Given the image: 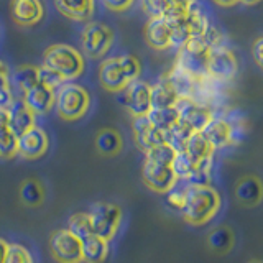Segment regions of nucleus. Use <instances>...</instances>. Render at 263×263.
I'll return each instance as SVG.
<instances>
[{"mask_svg": "<svg viewBox=\"0 0 263 263\" xmlns=\"http://www.w3.org/2000/svg\"><path fill=\"white\" fill-rule=\"evenodd\" d=\"M68 230H69L71 234L76 235L79 240L89 237L90 234H92V229H90L87 214L86 212H76V214H72V216L69 217V222H68Z\"/></svg>", "mask_w": 263, "mask_h": 263, "instance_id": "34", "label": "nucleus"}, {"mask_svg": "<svg viewBox=\"0 0 263 263\" xmlns=\"http://www.w3.org/2000/svg\"><path fill=\"white\" fill-rule=\"evenodd\" d=\"M36 125V115L33 114L27 105L23 104L22 99H18L8 107V132L18 138L25 132H28Z\"/></svg>", "mask_w": 263, "mask_h": 263, "instance_id": "17", "label": "nucleus"}, {"mask_svg": "<svg viewBox=\"0 0 263 263\" xmlns=\"http://www.w3.org/2000/svg\"><path fill=\"white\" fill-rule=\"evenodd\" d=\"M202 36L211 49L219 45H224V33H222L217 27H214V25H211V27L202 33Z\"/></svg>", "mask_w": 263, "mask_h": 263, "instance_id": "44", "label": "nucleus"}, {"mask_svg": "<svg viewBox=\"0 0 263 263\" xmlns=\"http://www.w3.org/2000/svg\"><path fill=\"white\" fill-rule=\"evenodd\" d=\"M60 119L66 122L81 120L90 109V94L79 82L66 81L54 90V107Z\"/></svg>", "mask_w": 263, "mask_h": 263, "instance_id": "2", "label": "nucleus"}, {"mask_svg": "<svg viewBox=\"0 0 263 263\" xmlns=\"http://www.w3.org/2000/svg\"><path fill=\"white\" fill-rule=\"evenodd\" d=\"M260 0H238V4H243V5H257Z\"/></svg>", "mask_w": 263, "mask_h": 263, "instance_id": "53", "label": "nucleus"}, {"mask_svg": "<svg viewBox=\"0 0 263 263\" xmlns=\"http://www.w3.org/2000/svg\"><path fill=\"white\" fill-rule=\"evenodd\" d=\"M212 2L219 7H234L238 4V0H212Z\"/></svg>", "mask_w": 263, "mask_h": 263, "instance_id": "52", "label": "nucleus"}, {"mask_svg": "<svg viewBox=\"0 0 263 263\" xmlns=\"http://www.w3.org/2000/svg\"><path fill=\"white\" fill-rule=\"evenodd\" d=\"M117 58H119V63H120L123 74H125V78H127L128 82L140 79V74H142V63H140L135 56L122 54V56H117Z\"/></svg>", "mask_w": 263, "mask_h": 263, "instance_id": "37", "label": "nucleus"}, {"mask_svg": "<svg viewBox=\"0 0 263 263\" xmlns=\"http://www.w3.org/2000/svg\"><path fill=\"white\" fill-rule=\"evenodd\" d=\"M146 119L155 128L164 132L171 125H175L179 120V115L176 107H164V109H150L146 114Z\"/></svg>", "mask_w": 263, "mask_h": 263, "instance_id": "29", "label": "nucleus"}, {"mask_svg": "<svg viewBox=\"0 0 263 263\" xmlns=\"http://www.w3.org/2000/svg\"><path fill=\"white\" fill-rule=\"evenodd\" d=\"M145 41L155 51H166L171 48L170 27L163 18H148L145 25Z\"/></svg>", "mask_w": 263, "mask_h": 263, "instance_id": "19", "label": "nucleus"}, {"mask_svg": "<svg viewBox=\"0 0 263 263\" xmlns=\"http://www.w3.org/2000/svg\"><path fill=\"white\" fill-rule=\"evenodd\" d=\"M184 153L191 158L194 163L199 161L202 158H208V156H214V150L212 146L209 145L208 140L204 138V135L201 132H193V135L189 137Z\"/></svg>", "mask_w": 263, "mask_h": 263, "instance_id": "27", "label": "nucleus"}, {"mask_svg": "<svg viewBox=\"0 0 263 263\" xmlns=\"http://www.w3.org/2000/svg\"><path fill=\"white\" fill-rule=\"evenodd\" d=\"M186 15H187V8L186 7L168 4L166 10H164L161 18L168 23V27H171V25H176L179 22H184L186 20Z\"/></svg>", "mask_w": 263, "mask_h": 263, "instance_id": "43", "label": "nucleus"}, {"mask_svg": "<svg viewBox=\"0 0 263 263\" xmlns=\"http://www.w3.org/2000/svg\"><path fill=\"white\" fill-rule=\"evenodd\" d=\"M170 166H171V171L175 173L176 179L178 181H184V183H186V181L193 176L196 163L191 158H189V156L184 152H181V153L175 155V158H173Z\"/></svg>", "mask_w": 263, "mask_h": 263, "instance_id": "32", "label": "nucleus"}, {"mask_svg": "<svg viewBox=\"0 0 263 263\" xmlns=\"http://www.w3.org/2000/svg\"><path fill=\"white\" fill-rule=\"evenodd\" d=\"M87 214L89 224L92 229V234L112 240L115 234L119 232L120 222H122V209L117 204L112 202H96L90 205Z\"/></svg>", "mask_w": 263, "mask_h": 263, "instance_id": "5", "label": "nucleus"}, {"mask_svg": "<svg viewBox=\"0 0 263 263\" xmlns=\"http://www.w3.org/2000/svg\"><path fill=\"white\" fill-rule=\"evenodd\" d=\"M238 74V60L234 49H230L226 43L212 48L204 60V76L220 82H230Z\"/></svg>", "mask_w": 263, "mask_h": 263, "instance_id": "4", "label": "nucleus"}, {"mask_svg": "<svg viewBox=\"0 0 263 263\" xmlns=\"http://www.w3.org/2000/svg\"><path fill=\"white\" fill-rule=\"evenodd\" d=\"M163 76L166 78V81L171 84L178 97H189V99L193 97L197 81L201 78V76H194L193 72H189L178 63L173 64V68L166 74H163Z\"/></svg>", "mask_w": 263, "mask_h": 263, "instance_id": "18", "label": "nucleus"}, {"mask_svg": "<svg viewBox=\"0 0 263 263\" xmlns=\"http://www.w3.org/2000/svg\"><path fill=\"white\" fill-rule=\"evenodd\" d=\"M4 263H35L30 250L22 243H8Z\"/></svg>", "mask_w": 263, "mask_h": 263, "instance_id": "36", "label": "nucleus"}, {"mask_svg": "<svg viewBox=\"0 0 263 263\" xmlns=\"http://www.w3.org/2000/svg\"><path fill=\"white\" fill-rule=\"evenodd\" d=\"M49 250L58 263H82L81 240L68 229L56 230L51 235Z\"/></svg>", "mask_w": 263, "mask_h": 263, "instance_id": "8", "label": "nucleus"}, {"mask_svg": "<svg viewBox=\"0 0 263 263\" xmlns=\"http://www.w3.org/2000/svg\"><path fill=\"white\" fill-rule=\"evenodd\" d=\"M4 87H10V69L5 63L0 61V89Z\"/></svg>", "mask_w": 263, "mask_h": 263, "instance_id": "48", "label": "nucleus"}, {"mask_svg": "<svg viewBox=\"0 0 263 263\" xmlns=\"http://www.w3.org/2000/svg\"><path fill=\"white\" fill-rule=\"evenodd\" d=\"M186 25L189 28V33H191V36H196V35H202V33L208 30L212 23L209 20L208 13H205L197 4H194L187 8Z\"/></svg>", "mask_w": 263, "mask_h": 263, "instance_id": "31", "label": "nucleus"}, {"mask_svg": "<svg viewBox=\"0 0 263 263\" xmlns=\"http://www.w3.org/2000/svg\"><path fill=\"white\" fill-rule=\"evenodd\" d=\"M140 7L148 18H161L168 2L166 0H140Z\"/></svg>", "mask_w": 263, "mask_h": 263, "instance_id": "41", "label": "nucleus"}, {"mask_svg": "<svg viewBox=\"0 0 263 263\" xmlns=\"http://www.w3.org/2000/svg\"><path fill=\"white\" fill-rule=\"evenodd\" d=\"M8 130V109H0V132Z\"/></svg>", "mask_w": 263, "mask_h": 263, "instance_id": "49", "label": "nucleus"}, {"mask_svg": "<svg viewBox=\"0 0 263 263\" xmlns=\"http://www.w3.org/2000/svg\"><path fill=\"white\" fill-rule=\"evenodd\" d=\"M20 199L30 208H38L45 201V187L36 179H27L20 186Z\"/></svg>", "mask_w": 263, "mask_h": 263, "instance_id": "28", "label": "nucleus"}, {"mask_svg": "<svg viewBox=\"0 0 263 263\" xmlns=\"http://www.w3.org/2000/svg\"><path fill=\"white\" fill-rule=\"evenodd\" d=\"M235 197L243 205H257L261 197V184L257 176H243L235 184Z\"/></svg>", "mask_w": 263, "mask_h": 263, "instance_id": "23", "label": "nucleus"}, {"mask_svg": "<svg viewBox=\"0 0 263 263\" xmlns=\"http://www.w3.org/2000/svg\"><path fill=\"white\" fill-rule=\"evenodd\" d=\"M35 84H38V66L22 64L10 72V86L16 87L22 94Z\"/></svg>", "mask_w": 263, "mask_h": 263, "instance_id": "25", "label": "nucleus"}, {"mask_svg": "<svg viewBox=\"0 0 263 263\" xmlns=\"http://www.w3.org/2000/svg\"><path fill=\"white\" fill-rule=\"evenodd\" d=\"M12 18L20 27H35L45 18V7L41 0H12Z\"/></svg>", "mask_w": 263, "mask_h": 263, "instance_id": "13", "label": "nucleus"}, {"mask_svg": "<svg viewBox=\"0 0 263 263\" xmlns=\"http://www.w3.org/2000/svg\"><path fill=\"white\" fill-rule=\"evenodd\" d=\"M82 261L86 263H104L109 257V240L90 234L81 240Z\"/></svg>", "mask_w": 263, "mask_h": 263, "instance_id": "21", "label": "nucleus"}, {"mask_svg": "<svg viewBox=\"0 0 263 263\" xmlns=\"http://www.w3.org/2000/svg\"><path fill=\"white\" fill-rule=\"evenodd\" d=\"M13 102H15V96L12 86L0 89V109H8Z\"/></svg>", "mask_w": 263, "mask_h": 263, "instance_id": "46", "label": "nucleus"}, {"mask_svg": "<svg viewBox=\"0 0 263 263\" xmlns=\"http://www.w3.org/2000/svg\"><path fill=\"white\" fill-rule=\"evenodd\" d=\"M178 96L173 90L166 78L161 76L155 84H150V104L152 109H164V107H175Z\"/></svg>", "mask_w": 263, "mask_h": 263, "instance_id": "22", "label": "nucleus"}, {"mask_svg": "<svg viewBox=\"0 0 263 263\" xmlns=\"http://www.w3.org/2000/svg\"><path fill=\"white\" fill-rule=\"evenodd\" d=\"M16 156V137L12 132H0V158L10 160Z\"/></svg>", "mask_w": 263, "mask_h": 263, "instance_id": "39", "label": "nucleus"}, {"mask_svg": "<svg viewBox=\"0 0 263 263\" xmlns=\"http://www.w3.org/2000/svg\"><path fill=\"white\" fill-rule=\"evenodd\" d=\"M142 176H143V183L150 187L152 191L163 193V194L168 193L171 187H175L179 183L175 176V173L171 171V166L146 161V160L142 168Z\"/></svg>", "mask_w": 263, "mask_h": 263, "instance_id": "11", "label": "nucleus"}, {"mask_svg": "<svg viewBox=\"0 0 263 263\" xmlns=\"http://www.w3.org/2000/svg\"><path fill=\"white\" fill-rule=\"evenodd\" d=\"M168 4H173V5H181V7H186L189 8L191 5H194L197 0H166Z\"/></svg>", "mask_w": 263, "mask_h": 263, "instance_id": "50", "label": "nucleus"}, {"mask_svg": "<svg viewBox=\"0 0 263 263\" xmlns=\"http://www.w3.org/2000/svg\"><path fill=\"white\" fill-rule=\"evenodd\" d=\"M38 82H40V84L46 86V87H49V89L56 90L66 81L56 71L49 69V68H46V66L41 64V66H38Z\"/></svg>", "mask_w": 263, "mask_h": 263, "instance_id": "40", "label": "nucleus"}, {"mask_svg": "<svg viewBox=\"0 0 263 263\" xmlns=\"http://www.w3.org/2000/svg\"><path fill=\"white\" fill-rule=\"evenodd\" d=\"M176 152L166 143H161V145H156L153 148H150L148 152H145V160L146 161H153V163H158V164H166L170 166L173 158H175Z\"/></svg>", "mask_w": 263, "mask_h": 263, "instance_id": "35", "label": "nucleus"}, {"mask_svg": "<svg viewBox=\"0 0 263 263\" xmlns=\"http://www.w3.org/2000/svg\"><path fill=\"white\" fill-rule=\"evenodd\" d=\"M105 8L112 12H127L135 4V0H101Z\"/></svg>", "mask_w": 263, "mask_h": 263, "instance_id": "45", "label": "nucleus"}, {"mask_svg": "<svg viewBox=\"0 0 263 263\" xmlns=\"http://www.w3.org/2000/svg\"><path fill=\"white\" fill-rule=\"evenodd\" d=\"M204 138L208 140L209 145L212 146V150H222V148H227L229 145L235 143V127L234 123L224 119V117H216L205 125V128L201 132Z\"/></svg>", "mask_w": 263, "mask_h": 263, "instance_id": "12", "label": "nucleus"}, {"mask_svg": "<svg viewBox=\"0 0 263 263\" xmlns=\"http://www.w3.org/2000/svg\"><path fill=\"white\" fill-rule=\"evenodd\" d=\"M261 49H263V38L258 36L257 40H255L253 46H252L253 60H255V63H257L258 68H261V66H263V54H261Z\"/></svg>", "mask_w": 263, "mask_h": 263, "instance_id": "47", "label": "nucleus"}, {"mask_svg": "<svg viewBox=\"0 0 263 263\" xmlns=\"http://www.w3.org/2000/svg\"><path fill=\"white\" fill-rule=\"evenodd\" d=\"M117 101L132 114V117L146 115L152 109L150 104V84L142 79L128 82L122 90L117 92Z\"/></svg>", "mask_w": 263, "mask_h": 263, "instance_id": "7", "label": "nucleus"}, {"mask_svg": "<svg viewBox=\"0 0 263 263\" xmlns=\"http://www.w3.org/2000/svg\"><path fill=\"white\" fill-rule=\"evenodd\" d=\"M99 82L105 90L115 94L128 84L117 56L105 58L101 63V66H99Z\"/></svg>", "mask_w": 263, "mask_h": 263, "instance_id": "15", "label": "nucleus"}, {"mask_svg": "<svg viewBox=\"0 0 263 263\" xmlns=\"http://www.w3.org/2000/svg\"><path fill=\"white\" fill-rule=\"evenodd\" d=\"M179 51H183L186 56L193 58L196 61H202L205 60V56L211 51L209 45L205 43V40L202 35H196V36H189V40L184 43V46L179 49Z\"/></svg>", "mask_w": 263, "mask_h": 263, "instance_id": "33", "label": "nucleus"}, {"mask_svg": "<svg viewBox=\"0 0 263 263\" xmlns=\"http://www.w3.org/2000/svg\"><path fill=\"white\" fill-rule=\"evenodd\" d=\"M250 263H260L258 260H253V261H250Z\"/></svg>", "mask_w": 263, "mask_h": 263, "instance_id": "54", "label": "nucleus"}, {"mask_svg": "<svg viewBox=\"0 0 263 263\" xmlns=\"http://www.w3.org/2000/svg\"><path fill=\"white\" fill-rule=\"evenodd\" d=\"M54 7L74 22H87L96 10L94 0H54Z\"/></svg>", "mask_w": 263, "mask_h": 263, "instance_id": "20", "label": "nucleus"}, {"mask_svg": "<svg viewBox=\"0 0 263 263\" xmlns=\"http://www.w3.org/2000/svg\"><path fill=\"white\" fill-rule=\"evenodd\" d=\"M43 66L56 71L64 81H74L82 76L86 69V61L79 49L64 43H58L45 49Z\"/></svg>", "mask_w": 263, "mask_h": 263, "instance_id": "3", "label": "nucleus"}, {"mask_svg": "<svg viewBox=\"0 0 263 263\" xmlns=\"http://www.w3.org/2000/svg\"><path fill=\"white\" fill-rule=\"evenodd\" d=\"M114 31L102 22H89L81 33V48L90 60H101L110 51Z\"/></svg>", "mask_w": 263, "mask_h": 263, "instance_id": "6", "label": "nucleus"}, {"mask_svg": "<svg viewBox=\"0 0 263 263\" xmlns=\"http://www.w3.org/2000/svg\"><path fill=\"white\" fill-rule=\"evenodd\" d=\"M189 36H191V33H189L186 20L179 22L176 25H171V27H170V43H171V48L181 49V48L184 46L186 41L189 40Z\"/></svg>", "mask_w": 263, "mask_h": 263, "instance_id": "38", "label": "nucleus"}, {"mask_svg": "<svg viewBox=\"0 0 263 263\" xmlns=\"http://www.w3.org/2000/svg\"><path fill=\"white\" fill-rule=\"evenodd\" d=\"M22 101L36 117L38 115H46L54 107V90L38 82L28 90H25L22 94Z\"/></svg>", "mask_w": 263, "mask_h": 263, "instance_id": "14", "label": "nucleus"}, {"mask_svg": "<svg viewBox=\"0 0 263 263\" xmlns=\"http://www.w3.org/2000/svg\"><path fill=\"white\" fill-rule=\"evenodd\" d=\"M209 247L217 253H227L234 247V234L232 230L226 226H219L214 230H211V234L208 237Z\"/></svg>", "mask_w": 263, "mask_h": 263, "instance_id": "30", "label": "nucleus"}, {"mask_svg": "<svg viewBox=\"0 0 263 263\" xmlns=\"http://www.w3.org/2000/svg\"><path fill=\"white\" fill-rule=\"evenodd\" d=\"M220 196L211 184H186V202L183 217L191 226H204L211 222L220 209Z\"/></svg>", "mask_w": 263, "mask_h": 263, "instance_id": "1", "label": "nucleus"}, {"mask_svg": "<svg viewBox=\"0 0 263 263\" xmlns=\"http://www.w3.org/2000/svg\"><path fill=\"white\" fill-rule=\"evenodd\" d=\"M166 194V204L168 208L175 209V211H183L184 202H186V186L184 187H178V184L175 187H171Z\"/></svg>", "mask_w": 263, "mask_h": 263, "instance_id": "42", "label": "nucleus"}, {"mask_svg": "<svg viewBox=\"0 0 263 263\" xmlns=\"http://www.w3.org/2000/svg\"><path fill=\"white\" fill-rule=\"evenodd\" d=\"M7 249H8V242H5L4 238H0V263H4L5 260Z\"/></svg>", "mask_w": 263, "mask_h": 263, "instance_id": "51", "label": "nucleus"}, {"mask_svg": "<svg viewBox=\"0 0 263 263\" xmlns=\"http://www.w3.org/2000/svg\"><path fill=\"white\" fill-rule=\"evenodd\" d=\"M48 148H49V137L38 125H35L16 138V155H20L27 160L41 158L48 152Z\"/></svg>", "mask_w": 263, "mask_h": 263, "instance_id": "10", "label": "nucleus"}, {"mask_svg": "<svg viewBox=\"0 0 263 263\" xmlns=\"http://www.w3.org/2000/svg\"><path fill=\"white\" fill-rule=\"evenodd\" d=\"M96 148L104 156H115L122 152L123 140L120 132L115 128H101L96 135Z\"/></svg>", "mask_w": 263, "mask_h": 263, "instance_id": "24", "label": "nucleus"}, {"mask_svg": "<svg viewBox=\"0 0 263 263\" xmlns=\"http://www.w3.org/2000/svg\"><path fill=\"white\" fill-rule=\"evenodd\" d=\"M191 135H193V130L189 128L184 122H181V120H178L175 125H171L168 130L163 132L164 143L170 145L176 153L184 152L186 143H187V140H189V137H191Z\"/></svg>", "mask_w": 263, "mask_h": 263, "instance_id": "26", "label": "nucleus"}, {"mask_svg": "<svg viewBox=\"0 0 263 263\" xmlns=\"http://www.w3.org/2000/svg\"><path fill=\"white\" fill-rule=\"evenodd\" d=\"M132 130H134V140L135 145L142 150L143 153L148 152L150 148L164 143L163 132L155 128L150 122H148L146 115H140V117H134L132 122Z\"/></svg>", "mask_w": 263, "mask_h": 263, "instance_id": "16", "label": "nucleus"}, {"mask_svg": "<svg viewBox=\"0 0 263 263\" xmlns=\"http://www.w3.org/2000/svg\"><path fill=\"white\" fill-rule=\"evenodd\" d=\"M179 120L184 122L193 132H202L205 125L214 119V110L202 104H197L194 99L179 97L175 104Z\"/></svg>", "mask_w": 263, "mask_h": 263, "instance_id": "9", "label": "nucleus"}]
</instances>
